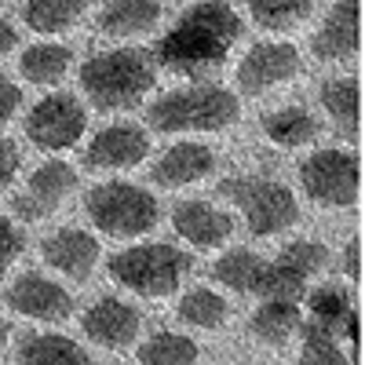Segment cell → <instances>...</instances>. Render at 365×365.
Segmentation results:
<instances>
[{
	"label": "cell",
	"mask_w": 365,
	"mask_h": 365,
	"mask_svg": "<svg viewBox=\"0 0 365 365\" xmlns=\"http://www.w3.org/2000/svg\"><path fill=\"white\" fill-rule=\"evenodd\" d=\"M22 252V234L15 230V223L8 216H0V278L8 274V267L19 259Z\"/></svg>",
	"instance_id": "d6a6232c"
},
{
	"label": "cell",
	"mask_w": 365,
	"mask_h": 365,
	"mask_svg": "<svg viewBox=\"0 0 365 365\" xmlns=\"http://www.w3.org/2000/svg\"><path fill=\"white\" fill-rule=\"evenodd\" d=\"M161 22L158 0H110L99 11L96 29L103 37H143Z\"/></svg>",
	"instance_id": "ac0fdd59"
},
{
	"label": "cell",
	"mask_w": 365,
	"mask_h": 365,
	"mask_svg": "<svg viewBox=\"0 0 365 365\" xmlns=\"http://www.w3.org/2000/svg\"><path fill=\"white\" fill-rule=\"evenodd\" d=\"M41 256L55 270H63L66 278L88 282L91 270H96V263H99V241L91 237V234H84V230L66 227V230H55L51 237H44Z\"/></svg>",
	"instance_id": "9a60e30c"
},
{
	"label": "cell",
	"mask_w": 365,
	"mask_h": 365,
	"mask_svg": "<svg viewBox=\"0 0 365 365\" xmlns=\"http://www.w3.org/2000/svg\"><path fill=\"white\" fill-rule=\"evenodd\" d=\"M88 220L110 237L150 234L161 220L154 194L132 182H99L88 190Z\"/></svg>",
	"instance_id": "5b68a950"
},
{
	"label": "cell",
	"mask_w": 365,
	"mask_h": 365,
	"mask_svg": "<svg viewBox=\"0 0 365 365\" xmlns=\"http://www.w3.org/2000/svg\"><path fill=\"white\" fill-rule=\"evenodd\" d=\"M322 106L329 110V117L336 120L340 135L358 139V125H361V88L354 77H336L322 88Z\"/></svg>",
	"instance_id": "d6986e66"
},
{
	"label": "cell",
	"mask_w": 365,
	"mask_h": 365,
	"mask_svg": "<svg viewBox=\"0 0 365 365\" xmlns=\"http://www.w3.org/2000/svg\"><path fill=\"white\" fill-rule=\"evenodd\" d=\"M314 0H249V11L263 29H289L311 15Z\"/></svg>",
	"instance_id": "f1b7e54d"
},
{
	"label": "cell",
	"mask_w": 365,
	"mask_h": 365,
	"mask_svg": "<svg viewBox=\"0 0 365 365\" xmlns=\"http://www.w3.org/2000/svg\"><path fill=\"white\" fill-rule=\"evenodd\" d=\"M172 227L175 234H182L194 249H216L234 234V220L227 212L212 208L205 201H182L172 212Z\"/></svg>",
	"instance_id": "2e32d148"
},
{
	"label": "cell",
	"mask_w": 365,
	"mask_h": 365,
	"mask_svg": "<svg viewBox=\"0 0 365 365\" xmlns=\"http://www.w3.org/2000/svg\"><path fill=\"white\" fill-rule=\"evenodd\" d=\"M4 344H8V322L0 318V347H4Z\"/></svg>",
	"instance_id": "74e56055"
},
{
	"label": "cell",
	"mask_w": 365,
	"mask_h": 365,
	"mask_svg": "<svg viewBox=\"0 0 365 365\" xmlns=\"http://www.w3.org/2000/svg\"><path fill=\"white\" fill-rule=\"evenodd\" d=\"M241 117V103L227 88H182L161 96L146 120L154 132H223Z\"/></svg>",
	"instance_id": "3957f363"
},
{
	"label": "cell",
	"mask_w": 365,
	"mask_h": 365,
	"mask_svg": "<svg viewBox=\"0 0 365 365\" xmlns=\"http://www.w3.org/2000/svg\"><path fill=\"white\" fill-rule=\"evenodd\" d=\"M15 358L29 365H88L91 361L70 336H58V332H34V336H26Z\"/></svg>",
	"instance_id": "ffe728a7"
},
{
	"label": "cell",
	"mask_w": 365,
	"mask_h": 365,
	"mask_svg": "<svg viewBox=\"0 0 365 365\" xmlns=\"http://www.w3.org/2000/svg\"><path fill=\"white\" fill-rule=\"evenodd\" d=\"M139 311L125 299H113V296H103L96 299L91 307L84 311L81 318V329L91 344L99 347H110V351H120V347H132L139 340Z\"/></svg>",
	"instance_id": "8fae6325"
},
{
	"label": "cell",
	"mask_w": 365,
	"mask_h": 365,
	"mask_svg": "<svg viewBox=\"0 0 365 365\" xmlns=\"http://www.w3.org/2000/svg\"><path fill=\"white\" fill-rule=\"evenodd\" d=\"M307 303H311V322H318V325H329V329H336L340 332V325L347 322V314H351V299H347V292H340V289H314L311 296H307Z\"/></svg>",
	"instance_id": "4dcf8cb0"
},
{
	"label": "cell",
	"mask_w": 365,
	"mask_h": 365,
	"mask_svg": "<svg viewBox=\"0 0 365 365\" xmlns=\"http://www.w3.org/2000/svg\"><path fill=\"white\" fill-rule=\"evenodd\" d=\"M282 263H289L292 270H299V274H318V270H325V263H329V249L325 245H318V241H292V245H285L282 249V256H278Z\"/></svg>",
	"instance_id": "1f68e13d"
},
{
	"label": "cell",
	"mask_w": 365,
	"mask_h": 365,
	"mask_svg": "<svg viewBox=\"0 0 365 365\" xmlns=\"http://www.w3.org/2000/svg\"><path fill=\"white\" fill-rule=\"evenodd\" d=\"M8 307L37 322H66L73 314V296L44 274H22L8 289Z\"/></svg>",
	"instance_id": "7c38bea8"
},
{
	"label": "cell",
	"mask_w": 365,
	"mask_h": 365,
	"mask_svg": "<svg viewBox=\"0 0 365 365\" xmlns=\"http://www.w3.org/2000/svg\"><path fill=\"white\" fill-rule=\"evenodd\" d=\"M230 307H227V299L220 292H212V289H190L187 296L179 299V318L187 322V325H197V329H220L227 322Z\"/></svg>",
	"instance_id": "484cf974"
},
{
	"label": "cell",
	"mask_w": 365,
	"mask_h": 365,
	"mask_svg": "<svg viewBox=\"0 0 365 365\" xmlns=\"http://www.w3.org/2000/svg\"><path fill=\"white\" fill-rule=\"evenodd\" d=\"M249 329H252L256 340L278 347L299 329V311H296V303H289V299H267L263 307L252 314Z\"/></svg>",
	"instance_id": "cb8c5ba5"
},
{
	"label": "cell",
	"mask_w": 365,
	"mask_h": 365,
	"mask_svg": "<svg viewBox=\"0 0 365 365\" xmlns=\"http://www.w3.org/2000/svg\"><path fill=\"white\" fill-rule=\"evenodd\" d=\"M15 48H19V29H11V22L0 19V58L11 55Z\"/></svg>",
	"instance_id": "8d00e7d4"
},
{
	"label": "cell",
	"mask_w": 365,
	"mask_h": 365,
	"mask_svg": "<svg viewBox=\"0 0 365 365\" xmlns=\"http://www.w3.org/2000/svg\"><path fill=\"white\" fill-rule=\"evenodd\" d=\"M190 274V256L172 245H135L110 259V278L139 296H168Z\"/></svg>",
	"instance_id": "8992f818"
},
{
	"label": "cell",
	"mask_w": 365,
	"mask_h": 365,
	"mask_svg": "<svg viewBox=\"0 0 365 365\" xmlns=\"http://www.w3.org/2000/svg\"><path fill=\"white\" fill-rule=\"evenodd\" d=\"M150 154V139L135 125H110L96 132V139L84 150V165L99 168V172H117V168H132Z\"/></svg>",
	"instance_id": "4fadbf2b"
},
{
	"label": "cell",
	"mask_w": 365,
	"mask_h": 365,
	"mask_svg": "<svg viewBox=\"0 0 365 365\" xmlns=\"http://www.w3.org/2000/svg\"><path fill=\"white\" fill-rule=\"evenodd\" d=\"M212 168H216V154H212L208 146H201V143H179L154 165V182H158V187H168V190L190 187V182L212 175Z\"/></svg>",
	"instance_id": "e0dca14e"
},
{
	"label": "cell",
	"mask_w": 365,
	"mask_h": 365,
	"mask_svg": "<svg viewBox=\"0 0 365 365\" xmlns=\"http://www.w3.org/2000/svg\"><path fill=\"white\" fill-rule=\"evenodd\" d=\"M19 165H22V154L11 139H0V190H8L15 175H19Z\"/></svg>",
	"instance_id": "836d02e7"
},
{
	"label": "cell",
	"mask_w": 365,
	"mask_h": 365,
	"mask_svg": "<svg viewBox=\"0 0 365 365\" xmlns=\"http://www.w3.org/2000/svg\"><path fill=\"white\" fill-rule=\"evenodd\" d=\"M19 106H22V88H15L8 77H0V128L19 113Z\"/></svg>",
	"instance_id": "e575fe53"
},
{
	"label": "cell",
	"mask_w": 365,
	"mask_h": 365,
	"mask_svg": "<svg viewBox=\"0 0 365 365\" xmlns=\"http://www.w3.org/2000/svg\"><path fill=\"white\" fill-rule=\"evenodd\" d=\"M263 267L267 263L259 256H252L245 249H234V252H227L212 263V278L227 289H234V292H256L259 278H263Z\"/></svg>",
	"instance_id": "d4e9b609"
},
{
	"label": "cell",
	"mask_w": 365,
	"mask_h": 365,
	"mask_svg": "<svg viewBox=\"0 0 365 365\" xmlns=\"http://www.w3.org/2000/svg\"><path fill=\"white\" fill-rule=\"evenodd\" d=\"M77 190V172L66 161H48L41 165L34 175H29V187L26 194L15 197V216L26 223H37L48 220L51 212L63 208V201Z\"/></svg>",
	"instance_id": "9c48e42d"
},
{
	"label": "cell",
	"mask_w": 365,
	"mask_h": 365,
	"mask_svg": "<svg viewBox=\"0 0 365 365\" xmlns=\"http://www.w3.org/2000/svg\"><path fill=\"white\" fill-rule=\"evenodd\" d=\"M73 51L66 44H34L19 58V70L29 84H58L70 73Z\"/></svg>",
	"instance_id": "7402d4cb"
},
{
	"label": "cell",
	"mask_w": 365,
	"mask_h": 365,
	"mask_svg": "<svg viewBox=\"0 0 365 365\" xmlns=\"http://www.w3.org/2000/svg\"><path fill=\"white\" fill-rule=\"evenodd\" d=\"M299 182L325 208H351L361 190V165L351 150H318L299 165Z\"/></svg>",
	"instance_id": "52a82bcc"
},
{
	"label": "cell",
	"mask_w": 365,
	"mask_h": 365,
	"mask_svg": "<svg viewBox=\"0 0 365 365\" xmlns=\"http://www.w3.org/2000/svg\"><path fill=\"white\" fill-rule=\"evenodd\" d=\"M88 4L91 0H26L22 19L34 34H63L88 11Z\"/></svg>",
	"instance_id": "603a6c76"
},
{
	"label": "cell",
	"mask_w": 365,
	"mask_h": 365,
	"mask_svg": "<svg viewBox=\"0 0 365 365\" xmlns=\"http://www.w3.org/2000/svg\"><path fill=\"white\" fill-rule=\"evenodd\" d=\"M135 358L146 365H190L197 361V344L179 336V332H158L154 340H146L135 351Z\"/></svg>",
	"instance_id": "4316f807"
},
{
	"label": "cell",
	"mask_w": 365,
	"mask_h": 365,
	"mask_svg": "<svg viewBox=\"0 0 365 365\" xmlns=\"http://www.w3.org/2000/svg\"><path fill=\"white\" fill-rule=\"evenodd\" d=\"M81 88L99 110H132L154 88V66L135 48L99 51L81 66Z\"/></svg>",
	"instance_id": "7a4b0ae2"
},
{
	"label": "cell",
	"mask_w": 365,
	"mask_h": 365,
	"mask_svg": "<svg viewBox=\"0 0 365 365\" xmlns=\"http://www.w3.org/2000/svg\"><path fill=\"white\" fill-rule=\"evenodd\" d=\"M263 132L278 146H307L322 135V125L303 106H285L263 117Z\"/></svg>",
	"instance_id": "44dd1931"
},
{
	"label": "cell",
	"mask_w": 365,
	"mask_h": 365,
	"mask_svg": "<svg viewBox=\"0 0 365 365\" xmlns=\"http://www.w3.org/2000/svg\"><path fill=\"white\" fill-rule=\"evenodd\" d=\"M303 292H307V274L292 270V267H289V263H282V259L263 267V278H259L256 296H263V299H289V303H296V299H303Z\"/></svg>",
	"instance_id": "83f0119b"
},
{
	"label": "cell",
	"mask_w": 365,
	"mask_h": 365,
	"mask_svg": "<svg viewBox=\"0 0 365 365\" xmlns=\"http://www.w3.org/2000/svg\"><path fill=\"white\" fill-rule=\"evenodd\" d=\"M299 73V51L292 44L282 41H263L256 48H249V55L237 66V84L249 96H263L274 84H285Z\"/></svg>",
	"instance_id": "30bf717a"
},
{
	"label": "cell",
	"mask_w": 365,
	"mask_h": 365,
	"mask_svg": "<svg viewBox=\"0 0 365 365\" xmlns=\"http://www.w3.org/2000/svg\"><path fill=\"white\" fill-rule=\"evenodd\" d=\"M344 270H347V278H361V241L354 237L351 245H347V252H344Z\"/></svg>",
	"instance_id": "d590c367"
},
{
	"label": "cell",
	"mask_w": 365,
	"mask_h": 365,
	"mask_svg": "<svg viewBox=\"0 0 365 365\" xmlns=\"http://www.w3.org/2000/svg\"><path fill=\"white\" fill-rule=\"evenodd\" d=\"M88 128V113L73 96H48L41 99L26 117V135L37 150L58 154V150H70Z\"/></svg>",
	"instance_id": "ba28073f"
},
{
	"label": "cell",
	"mask_w": 365,
	"mask_h": 365,
	"mask_svg": "<svg viewBox=\"0 0 365 365\" xmlns=\"http://www.w3.org/2000/svg\"><path fill=\"white\" fill-rule=\"evenodd\" d=\"M361 48V4L358 0H340L325 15L318 37H314V55L325 63H344L354 58Z\"/></svg>",
	"instance_id": "5bb4252c"
},
{
	"label": "cell",
	"mask_w": 365,
	"mask_h": 365,
	"mask_svg": "<svg viewBox=\"0 0 365 365\" xmlns=\"http://www.w3.org/2000/svg\"><path fill=\"white\" fill-rule=\"evenodd\" d=\"M220 197H227L230 205L241 208V216H245V223L256 237L282 234V230L296 227V220H299V205H296L292 190L274 179L230 175L220 182Z\"/></svg>",
	"instance_id": "277c9868"
},
{
	"label": "cell",
	"mask_w": 365,
	"mask_h": 365,
	"mask_svg": "<svg viewBox=\"0 0 365 365\" xmlns=\"http://www.w3.org/2000/svg\"><path fill=\"white\" fill-rule=\"evenodd\" d=\"M303 361H314V365H344V351L336 340V329L307 322L303 325Z\"/></svg>",
	"instance_id": "f546056e"
},
{
	"label": "cell",
	"mask_w": 365,
	"mask_h": 365,
	"mask_svg": "<svg viewBox=\"0 0 365 365\" xmlns=\"http://www.w3.org/2000/svg\"><path fill=\"white\" fill-rule=\"evenodd\" d=\"M241 37V19L227 0H205L194 4L175 22V29L158 41V63L172 73L201 77L223 66L227 51Z\"/></svg>",
	"instance_id": "6da1fadb"
}]
</instances>
